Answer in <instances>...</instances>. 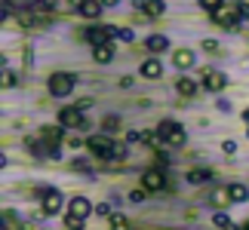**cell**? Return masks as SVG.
<instances>
[{
	"label": "cell",
	"instance_id": "obj_25",
	"mask_svg": "<svg viewBox=\"0 0 249 230\" xmlns=\"http://www.w3.org/2000/svg\"><path fill=\"white\" fill-rule=\"evenodd\" d=\"M120 129V120L117 117H108V120H105V132H117Z\"/></svg>",
	"mask_w": 249,
	"mask_h": 230
},
{
	"label": "cell",
	"instance_id": "obj_32",
	"mask_svg": "<svg viewBox=\"0 0 249 230\" xmlns=\"http://www.w3.org/2000/svg\"><path fill=\"white\" fill-rule=\"evenodd\" d=\"M117 37H120V40H132V31H129V28H123V31H117Z\"/></svg>",
	"mask_w": 249,
	"mask_h": 230
},
{
	"label": "cell",
	"instance_id": "obj_8",
	"mask_svg": "<svg viewBox=\"0 0 249 230\" xmlns=\"http://www.w3.org/2000/svg\"><path fill=\"white\" fill-rule=\"evenodd\" d=\"M163 184H166V175L160 169H148L145 175H142V187L145 190H163Z\"/></svg>",
	"mask_w": 249,
	"mask_h": 230
},
{
	"label": "cell",
	"instance_id": "obj_28",
	"mask_svg": "<svg viewBox=\"0 0 249 230\" xmlns=\"http://www.w3.org/2000/svg\"><path fill=\"white\" fill-rule=\"evenodd\" d=\"M237 13H240V22L249 18V3H237Z\"/></svg>",
	"mask_w": 249,
	"mask_h": 230
},
{
	"label": "cell",
	"instance_id": "obj_22",
	"mask_svg": "<svg viewBox=\"0 0 249 230\" xmlns=\"http://www.w3.org/2000/svg\"><path fill=\"white\" fill-rule=\"evenodd\" d=\"M213 221H215V227H222V230H237V224H231V218H228L225 212H215Z\"/></svg>",
	"mask_w": 249,
	"mask_h": 230
},
{
	"label": "cell",
	"instance_id": "obj_27",
	"mask_svg": "<svg viewBox=\"0 0 249 230\" xmlns=\"http://www.w3.org/2000/svg\"><path fill=\"white\" fill-rule=\"evenodd\" d=\"M222 3H225V0H200V6H206V9H209V13H213V9H215V6H222Z\"/></svg>",
	"mask_w": 249,
	"mask_h": 230
},
{
	"label": "cell",
	"instance_id": "obj_14",
	"mask_svg": "<svg viewBox=\"0 0 249 230\" xmlns=\"http://www.w3.org/2000/svg\"><path fill=\"white\" fill-rule=\"evenodd\" d=\"M92 59L99 62V65H108V62L114 59V46H111V43H102V46H95V49H92Z\"/></svg>",
	"mask_w": 249,
	"mask_h": 230
},
{
	"label": "cell",
	"instance_id": "obj_23",
	"mask_svg": "<svg viewBox=\"0 0 249 230\" xmlns=\"http://www.w3.org/2000/svg\"><path fill=\"white\" fill-rule=\"evenodd\" d=\"M65 227H68V230H80V227H83V218H74V215H65Z\"/></svg>",
	"mask_w": 249,
	"mask_h": 230
},
{
	"label": "cell",
	"instance_id": "obj_26",
	"mask_svg": "<svg viewBox=\"0 0 249 230\" xmlns=\"http://www.w3.org/2000/svg\"><path fill=\"white\" fill-rule=\"evenodd\" d=\"M95 215H102V218H111V203H99V206H95Z\"/></svg>",
	"mask_w": 249,
	"mask_h": 230
},
{
	"label": "cell",
	"instance_id": "obj_30",
	"mask_svg": "<svg viewBox=\"0 0 249 230\" xmlns=\"http://www.w3.org/2000/svg\"><path fill=\"white\" fill-rule=\"evenodd\" d=\"M129 199H132V203H142V199H145V187H142V190H132Z\"/></svg>",
	"mask_w": 249,
	"mask_h": 230
},
{
	"label": "cell",
	"instance_id": "obj_13",
	"mask_svg": "<svg viewBox=\"0 0 249 230\" xmlns=\"http://www.w3.org/2000/svg\"><path fill=\"white\" fill-rule=\"evenodd\" d=\"M166 46H169V40H166L163 34H151L148 40H145V49H148V52H163Z\"/></svg>",
	"mask_w": 249,
	"mask_h": 230
},
{
	"label": "cell",
	"instance_id": "obj_21",
	"mask_svg": "<svg viewBox=\"0 0 249 230\" xmlns=\"http://www.w3.org/2000/svg\"><path fill=\"white\" fill-rule=\"evenodd\" d=\"M231 197H234V203H246V199H249V187L246 184H231Z\"/></svg>",
	"mask_w": 249,
	"mask_h": 230
},
{
	"label": "cell",
	"instance_id": "obj_4",
	"mask_svg": "<svg viewBox=\"0 0 249 230\" xmlns=\"http://www.w3.org/2000/svg\"><path fill=\"white\" fill-rule=\"evenodd\" d=\"M50 92L55 95V99H68V95L74 92V77L71 74H53L50 77Z\"/></svg>",
	"mask_w": 249,
	"mask_h": 230
},
{
	"label": "cell",
	"instance_id": "obj_17",
	"mask_svg": "<svg viewBox=\"0 0 249 230\" xmlns=\"http://www.w3.org/2000/svg\"><path fill=\"white\" fill-rule=\"evenodd\" d=\"M142 13L148 16V22H151V18H160V16H163V0H148Z\"/></svg>",
	"mask_w": 249,
	"mask_h": 230
},
{
	"label": "cell",
	"instance_id": "obj_31",
	"mask_svg": "<svg viewBox=\"0 0 249 230\" xmlns=\"http://www.w3.org/2000/svg\"><path fill=\"white\" fill-rule=\"evenodd\" d=\"M222 150H225V153H237V141H231V138H228L225 145H222Z\"/></svg>",
	"mask_w": 249,
	"mask_h": 230
},
{
	"label": "cell",
	"instance_id": "obj_12",
	"mask_svg": "<svg viewBox=\"0 0 249 230\" xmlns=\"http://www.w3.org/2000/svg\"><path fill=\"white\" fill-rule=\"evenodd\" d=\"M102 9H105V6H102V0H86V3L77 9V13H80L83 18H99V16H102Z\"/></svg>",
	"mask_w": 249,
	"mask_h": 230
},
{
	"label": "cell",
	"instance_id": "obj_11",
	"mask_svg": "<svg viewBox=\"0 0 249 230\" xmlns=\"http://www.w3.org/2000/svg\"><path fill=\"white\" fill-rule=\"evenodd\" d=\"M142 77H148V80L163 77V65H160L157 59H145V62H142Z\"/></svg>",
	"mask_w": 249,
	"mask_h": 230
},
{
	"label": "cell",
	"instance_id": "obj_3",
	"mask_svg": "<svg viewBox=\"0 0 249 230\" xmlns=\"http://www.w3.org/2000/svg\"><path fill=\"white\" fill-rule=\"evenodd\" d=\"M157 135L166 141V145H172V148H178L181 141H185V129L178 126V123H172V120H163L157 126Z\"/></svg>",
	"mask_w": 249,
	"mask_h": 230
},
{
	"label": "cell",
	"instance_id": "obj_10",
	"mask_svg": "<svg viewBox=\"0 0 249 230\" xmlns=\"http://www.w3.org/2000/svg\"><path fill=\"white\" fill-rule=\"evenodd\" d=\"M111 37H117V31H114V28H89V31H86V40H89L92 46L108 43Z\"/></svg>",
	"mask_w": 249,
	"mask_h": 230
},
{
	"label": "cell",
	"instance_id": "obj_1",
	"mask_svg": "<svg viewBox=\"0 0 249 230\" xmlns=\"http://www.w3.org/2000/svg\"><path fill=\"white\" fill-rule=\"evenodd\" d=\"M86 145H89V150L95 157L111 160V163H120L126 157V145H123V141H111L108 135H92V138H86Z\"/></svg>",
	"mask_w": 249,
	"mask_h": 230
},
{
	"label": "cell",
	"instance_id": "obj_2",
	"mask_svg": "<svg viewBox=\"0 0 249 230\" xmlns=\"http://www.w3.org/2000/svg\"><path fill=\"white\" fill-rule=\"evenodd\" d=\"M59 126L62 129H86V126H89V120L83 117L80 108H62L59 111Z\"/></svg>",
	"mask_w": 249,
	"mask_h": 230
},
{
	"label": "cell",
	"instance_id": "obj_24",
	"mask_svg": "<svg viewBox=\"0 0 249 230\" xmlns=\"http://www.w3.org/2000/svg\"><path fill=\"white\" fill-rule=\"evenodd\" d=\"M9 6H16V9H28V6H34L37 0H6Z\"/></svg>",
	"mask_w": 249,
	"mask_h": 230
},
{
	"label": "cell",
	"instance_id": "obj_33",
	"mask_svg": "<svg viewBox=\"0 0 249 230\" xmlns=\"http://www.w3.org/2000/svg\"><path fill=\"white\" fill-rule=\"evenodd\" d=\"M13 83H16V80H13V74L6 71V74H3V86H6V89H9V86H13Z\"/></svg>",
	"mask_w": 249,
	"mask_h": 230
},
{
	"label": "cell",
	"instance_id": "obj_6",
	"mask_svg": "<svg viewBox=\"0 0 249 230\" xmlns=\"http://www.w3.org/2000/svg\"><path fill=\"white\" fill-rule=\"evenodd\" d=\"M89 212H95V206H89V199L86 197H74L71 203H68V215H74V218H89Z\"/></svg>",
	"mask_w": 249,
	"mask_h": 230
},
{
	"label": "cell",
	"instance_id": "obj_19",
	"mask_svg": "<svg viewBox=\"0 0 249 230\" xmlns=\"http://www.w3.org/2000/svg\"><path fill=\"white\" fill-rule=\"evenodd\" d=\"M176 89H178V95H194V92H197V83L191 80V77H178Z\"/></svg>",
	"mask_w": 249,
	"mask_h": 230
},
{
	"label": "cell",
	"instance_id": "obj_5",
	"mask_svg": "<svg viewBox=\"0 0 249 230\" xmlns=\"http://www.w3.org/2000/svg\"><path fill=\"white\" fill-rule=\"evenodd\" d=\"M240 13H237V3H222V6H215L213 9V18H215V25H222V28H234L240 18H237Z\"/></svg>",
	"mask_w": 249,
	"mask_h": 230
},
{
	"label": "cell",
	"instance_id": "obj_18",
	"mask_svg": "<svg viewBox=\"0 0 249 230\" xmlns=\"http://www.w3.org/2000/svg\"><path fill=\"white\" fill-rule=\"evenodd\" d=\"M172 62H176V68H191V65H194V52H191V49H178L176 55H172Z\"/></svg>",
	"mask_w": 249,
	"mask_h": 230
},
{
	"label": "cell",
	"instance_id": "obj_29",
	"mask_svg": "<svg viewBox=\"0 0 249 230\" xmlns=\"http://www.w3.org/2000/svg\"><path fill=\"white\" fill-rule=\"evenodd\" d=\"M71 166H74V169H77V172H89V163H86V160H74V163H71Z\"/></svg>",
	"mask_w": 249,
	"mask_h": 230
},
{
	"label": "cell",
	"instance_id": "obj_15",
	"mask_svg": "<svg viewBox=\"0 0 249 230\" xmlns=\"http://www.w3.org/2000/svg\"><path fill=\"white\" fill-rule=\"evenodd\" d=\"M228 203H234V197H231V187H215V190H213V206L225 209Z\"/></svg>",
	"mask_w": 249,
	"mask_h": 230
},
{
	"label": "cell",
	"instance_id": "obj_7",
	"mask_svg": "<svg viewBox=\"0 0 249 230\" xmlns=\"http://www.w3.org/2000/svg\"><path fill=\"white\" fill-rule=\"evenodd\" d=\"M203 86H206V92H222L225 89V74L215 71V68H206L203 71Z\"/></svg>",
	"mask_w": 249,
	"mask_h": 230
},
{
	"label": "cell",
	"instance_id": "obj_16",
	"mask_svg": "<svg viewBox=\"0 0 249 230\" xmlns=\"http://www.w3.org/2000/svg\"><path fill=\"white\" fill-rule=\"evenodd\" d=\"M213 178V169H191L188 172V184H203Z\"/></svg>",
	"mask_w": 249,
	"mask_h": 230
},
{
	"label": "cell",
	"instance_id": "obj_34",
	"mask_svg": "<svg viewBox=\"0 0 249 230\" xmlns=\"http://www.w3.org/2000/svg\"><path fill=\"white\" fill-rule=\"evenodd\" d=\"M120 0H102V6H117Z\"/></svg>",
	"mask_w": 249,
	"mask_h": 230
},
{
	"label": "cell",
	"instance_id": "obj_9",
	"mask_svg": "<svg viewBox=\"0 0 249 230\" xmlns=\"http://www.w3.org/2000/svg\"><path fill=\"white\" fill-rule=\"evenodd\" d=\"M59 209H62V194L55 187H46L43 190V212L46 215H55Z\"/></svg>",
	"mask_w": 249,
	"mask_h": 230
},
{
	"label": "cell",
	"instance_id": "obj_20",
	"mask_svg": "<svg viewBox=\"0 0 249 230\" xmlns=\"http://www.w3.org/2000/svg\"><path fill=\"white\" fill-rule=\"evenodd\" d=\"M108 227L111 230H129V221H126V215H117V212H114L108 218Z\"/></svg>",
	"mask_w": 249,
	"mask_h": 230
},
{
	"label": "cell",
	"instance_id": "obj_35",
	"mask_svg": "<svg viewBox=\"0 0 249 230\" xmlns=\"http://www.w3.org/2000/svg\"><path fill=\"white\" fill-rule=\"evenodd\" d=\"M243 120H246V123H249V108H246V111H243Z\"/></svg>",
	"mask_w": 249,
	"mask_h": 230
}]
</instances>
